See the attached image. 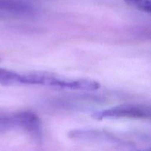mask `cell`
<instances>
[{"label":"cell","mask_w":151,"mask_h":151,"mask_svg":"<svg viewBox=\"0 0 151 151\" xmlns=\"http://www.w3.org/2000/svg\"><path fill=\"white\" fill-rule=\"evenodd\" d=\"M92 117L97 120L118 118L149 119L150 117V108L139 104H123L95 112Z\"/></svg>","instance_id":"1"},{"label":"cell","mask_w":151,"mask_h":151,"mask_svg":"<svg viewBox=\"0 0 151 151\" xmlns=\"http://www.w3.org/2000/svg\"><path fill=\"white\" fill-rule=\"evenodd\" d=\"M68 137L72 139L90 142H103L116 145H127V142L109 132L96 129H77L68 133Z\"/></svg>","instance_id":"2"},{"label":"cell","mask_w":151,"mask_h":151,"mask_svg":"<svg viewBox=\"0 0 151 151\" xmlns=\"http://www.w3.org/2000/svg\"><path fill=\"white\" fill-rule=\"evenodd\" d=\"M16 128H22L35 142L39 143L43 138L42 124L37 114L32 111H23L13 115Z\"/></svg>","instance_id":"3"},{"label":"cell","mask_w":151,"mask_h":151,"mask_svg":"<svg viewBox=\"0 0 151 151\" xmlns=\"http://www.w3.org/2000/svg\"><path fill=\"white\" fill-rule=\"evenodd\" d=\"M61 78L50 72H37L19 75V83L25 85H39L58 87Z\"/></svg>","instance_id":"4"},{"label":"cell","mask_w":151,"mask_h":151,"mask_svg":"<svg viewBox=\"0 0 151 151\" xmlns=\"http://www.w3.org/2000/svg\"><path fill=\"white\" fill-rule=\"evenodd\" d=\"M100 84L98 82L88 79L66 80L61 78L58 84V88L72 90L95 91L100 88Z\"/></svg>","instance_id":"5"},{"label":"cell","mask_w":151,"mask_h":151,"mask_svg":"<svg viewBox=\"0 0 151 151\" xmlns=\"http://www.w3.org/2000/svg\"><path fill=\"white\" fill-rule=\"evenodd\" d=\"M19 75L20 74H18L13 71L0 68V84L3 86L19 84Z\"/></svg>","instance_id":"6"},{"label":"cell","mask_w":151,"mask_h":151,"mask_svg":"<svg viewBox=\"0 0 151 151\" xmlns=\"http://www.w3.org/2000/svg\"><path fill=\"white\" fill-rule=\"evenodd\" d=\"M14 128H16V125L13 115L0 112V134H4Z\"/></svg>","instance_id":"7"},{"label":"cell","mask_w":151,"mask_h":151,"mask_svg":"<svg viewBox=\"0 0 151 151\" xmlns=\"http://www.w3.org/2000/svg\"><path fill=\"white\" fill-rule=\"evenodd\" d=\"M124 1L138 10H141L145 13H150V0H124Z\"/></svg>","instance_id":"8"},{"label":"cell","mask_w":151,"mask_h":151,"mask_svg":"<svg viewBox=\"0 0 151 151\" xmlns=\"http://www.w3.org/2000/svg\"><path fill=\"white\" fill-rule=\"evenodd\" d=\"M10 2L6 1V0H0V9H5L7 10L10 6Z\"/></svg>","instance_id":"9"}]
</instances>
